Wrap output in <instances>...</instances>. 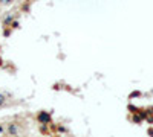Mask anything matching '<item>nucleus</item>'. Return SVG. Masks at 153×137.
I'll list each match as a JSON object with an SVG mask.
<instances>
[{
    "label": "nucleus",
    "instance_id": "f257e3e1",
    "mask_svg": "<svg viewBox=\"0 0 153 137\" xmlns=\"http://www.w3.org/2000/svg\"><path fill=\"white\" fill-rule=\"evenodd\" d=\"M37 122L40 125H51L52 123V113H49V111H38Z\"/></svg>",
    "mask_w": 153,
    "mask_h": 137
},
{
    "label": "nucleus",
    "instance_id": "f03ea898",
    "mask_svg": "<svg viewBox=\"0 0 153 137\" xmlns=\"http://www.w3.org/2000/svg\"><path fill=\"white\" fill-rule=\"evenodd\" d=\"M6 134L8 136H19L20 134V126L17 122H9L6 125Z\"/></svg>",
    "mask_w": 153,
    "mask_h": 137
},
{
    "label": "nucleus",
    "instance_id": "7ed1b4c3",
    "mask_svg": "<svg viewBox=\"0 0 153 137\" xmlns=\"http://www.w3.org/2000/svg\"><path fill=\"white\" fill-rule=\"evenodd\" d=\"M54 131L55 133H60V134H67V128L66 126H63V125H57V126H54Z\"/></svg>",
    "mask_w": 153,
    "mask_h": 137
},
{
    "label": "nucleus",
    "instance_id": "20e7f679",
    "mask_svg": "<svg viewBox=\"0 0 153 137\" xmlns=\"http://www.w3.org/2000/svg\"><path fill=\"white\" fill-rule=\"evenodd\" d=\"M12 20H14V15H12V14H9V15H6V17L3 18L2 24H3V26H9V24L12 23Z\"/></svg>",
    "mask_w": 153,
    "mask_h": 137
},
{
    "label": "nucleus",
    "instance_id": "39448f33",
    "mask_svg": "<svg viewBox=\"0 0 153 137\" xmlns=\"http://www.w3.org/2000/svg\"><path fill=\"white\" fill-rule=\"evenodd\" d=\"M8 102H6V96L3 93H0V107H6Z\"/></svg>",
    "mask_w": 153,
    "mask_h": 137
},
{
    "label": "nucleus",
    "instance_id": "423d86ee",
    "mask_svg": "<svg viewBox=\"0 0 153 137\" xmlns=\"http://www.w3.org/2000/svg\"><path fill=\"white\" fill-rule=\"evenodd\" d=\"M29 9H31V3H29V2H25V3L22 5V11H23V12H29Z\"/></svg>",
    "mask_w": 153,
    "mask_h": 137
},
{
    "label": "nucleus",
    "instance_id": "0eeeda50",
    "mask_svg": "<svg viewBox=\"0 0 153 137\" xmlns=\"http://www.w3.org/2000/svg\"><path fill=\"white\" fill-rule=\"evenodd\" d=\"M2 34H3V37H5V38H8V37H11V34H12V29H11L9 26H8L6 29H3V32H2Z\"/></svg>",
    "mask_w": 153,
    "mask_h": 137
},
{
    "label": "nucleus",
    "instance_id": "6e6552de",
    "mask_svg": "<svg viewBox=\"0 0 153 137\" xmlns=\"http://www.w3.org/2000/svg\"><path fill=\"white\" fill-rule=\"evenodd\" d=\"M9 27H11L12 31H14V29H19V27H20V23H19V20H12V23L9 24Z\"/></svg>",
    "mask_w": 153,
    "mask_h": 137
},
{
    "label": "nucleus",
    "instance_id": "1a4fd4ad",
    "mask_svg": "<svg viewBox=\"0 0 153 137\" xmlns=\"http://www.w3.org/2000/svg\"><path fill=\"white\" fill-rule=\"evenodd\" d=\"M132 121H133V122H135V123H139V122H141V121H142V117H141V114H139V113H138V114H135V116H133V117H132Z\"/></svg>",
    "mask_w": 153,
    "mask_h": 137
},
{
    "label": "nucleus",
    "instance_id": "9d476101",
    "mask_svg": "<svg viewBox=\"0 0 153 137\" xmlns=\"http://www.w3.org/2000/svg\"><path fill=\"white\" fill-rule=\"evenodd\" d=\"M48 126H49V125H41V126H40V131H41L43 134H49L51 130H48Z\"/></svg>",
    "mask_w": 153,
    "mask_h": 137
},
{
    "label": "nucleus",
    "instance_id": "9b49d317",
    "mask_svg": "<svg viewBox=\"0 0 153 137\" xmlns=\"http://www.w3.org/2000/svg\"><path fill=\"white\" fill-rule=\"evenodd\" d=\"M14 3V0H0V5H3V6H9Z\"/></svg>",
    "mask_w": 153,
    "mask_h": 137
},
{
    "label": "nucleus",
    "instance_id": "f8f14e48",
    "mask_svg": "<svg viewBox=\"0 0 153 137\" xmlns=\"http://www.w3.org/2000/svg\"><path fill=\"white\" fill-rule=\"evenodd\" d=\"M5 134H6V128L0 123V136H5Z\"/></svg>",
    "mask_w": 153,
    "mask_h": 137
},
{
    "label": "nucleus",
    "instance_id": "ddd939ff",
    "mask_svg": "<svg viewBox=\"0 0 153 137\" xmlns=\"http://www.w3.org/2000/svg\"><path fill=\"white\" fill-rule=\"evenodd\" d=\"M135 96H141V91H133V93L130 95V98H135Z\"/></svg>",
    "mask_w": 153,
    "mask_h": 137
},
{
    "label": "nucleus",
    "instance_id": "4468645a",
    "mask_svg": "<svg viewBox=\"0 0 153 137\" xmlns=\"http://www.w3.org/2000/svg\"><path fill=\"white\" fill-rule=\"evenodd\" d=\"M3 62H5V61H3V58H2V57H0V67H2V66H3Z\"/></svg>",
    "mask_w": 153,
    "mask_h": 137
},
{
    "label": "nucleus",
    "instance_id": "2eb2a0df",
    "mask_svg": "<svg viewBox=\"0 0 153 137\" xmlns=\"http://www.w3.org/2000/svg\"><path fill=\"white\" fill-rule=\"evenodd\" d=\"M149 134H153V130H149Z\"/></svg>",
    "mask_w": 153,
    "mask_h": 137
},
{
    "label": "nucleus",
    "instance_id": "dca6fc26",
    "mask_svg": "<svg viewBox=\"0 0 153 137\" xmlns=\"http://www.w3.org/2000/svg\"><path fill=\"white\" fill-rule=\"evenodd\" d=\"M0 50H2V46H0Z\"/></svg>",
    "mask_w": 153,
    "mask_h": 137
}]
</instances>
